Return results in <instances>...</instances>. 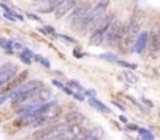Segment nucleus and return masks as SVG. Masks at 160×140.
<instances>
[{"label": "nucleus", "instance_id": "25", "mask_svg": "<svg viewBox=\"0 0 160 140\" xmlns=\"http://www.w3.org/2000/svg\"><path fill=\"white\" fill-rule=\"evenodd\" d=\"M86 95H89V96H95V91H86Z\"/></svg>", "mask_w": 160, "mask_h": 140}, {"label": "nucleus", "instance_id": "24", "mask_svg": "<svg viewBox=\"0 0 160 140\" xmlns=\"http://www.w3.org/2000/svg\"><path fill=\"white\" fill-rule=\"evenodd\" d=\"M14 48H16V50H23V45L19 44V42H14Z\"/></svg>", "mask_w": 160, "mask_h": 140}, {"label": "nucleus", "instance_id": "29", "mask_svg": "<svg viewBox=\"0 0 160 140\" xmlns=\"http://www.w3.org/2000/svg\"><path fill=\"white\" fill-rule=\"evenodd\" d=\"M120 120H121L123 123H128V118H126L124 115H120Z\"/></svg>", "mask_w": 160, "mask_h": 140}, {"label": "nucleus", "instance_id": "27", "mask_svg": "<svg viewBox=\"0 0 160 140\" xmlns=\"http://www.w3.org/2000/svg\"><path fill=\"white\" fill-rule=\"evenodd\" d=\"M61 38H62L64 41H67V42H73V39H72V38H68V36H61Z\"/></svg>", "mask_w": 160, "mask_h": 140}, {"label": "nucleus", "instance_id": "9", "mask_svg": "<svg viewBox=\"0 0 160 140\" xmlns=\"http://www.w3.org/2000/svg\"><path fill=\"white\" fill-rule=\"evenodd\" d=\"M52 96H53V95H52V92H50L48 89H45V87H41V89H39V101H41V103L50 101Z\"/></svg>", "mask_w": 160, "mask_h": 140}, {"label": "nucleus", "instance_id": "14", "mask_svg": "<svg viewBox=\"0 0 160 140\" xmlns=\"http://www.w3.org/2000/svg\"><path fill=\"white\" fill-rule=\"evenodd\" d=\"M117 62L121 65V67H126V69H137V65L135 64H131V62H126V61H123V59H117Z\"/></svg>", "mask_w": 160, "mask_h": 140}, {"label": "nucleus", "instance_id": "32", "mask_svg": "<svg viewBox=\"0 0 160 140\" xmlns=\"http://www.w3.org/2000/svg\"><path fill=\"white\" fill-rule=\"evenodd\" d=\"M38 2H42V0H38Z\"/></svg>", "mask_w": 160, "mask_h": 140}, {"label": "nucleus", "instance_id": "13", "mask_svg": "<svg viewBox=\"0 0 160 140\" xmlns=\"http://www.w3.org/2000/svg\"><path fill=\"white\" fill-rule=\"evenodd\" d=\"M53 86H56L58 89H61V91H64L65 93H68V95H72V91L68 89V87H65L62 83H59V81H56V80H53Z\"/></svg>", "mask_w": 160, "mask_h": 140}, {"label": "nucleus", "instance_id": "7", "mask_svg": "<svg viewBox=\"0 0 160 140\" xmlns=\"http://www.w3.org/2000/svg\"><path fill=\"white\" fill-rule=\"evenodd\" d=\"M146 44H148V33H140L138 38H137V42H135V51L137 53H143V50L146 48Z\"/></svg>", "mask_w": 160, "mask_h": 140}, {"label": "nucleus", "instance_id": "19", "mask_svg": "<svg viewBox=\"0 0 160 140\" xmlns=\"http://www.w3.org/2000/svg\"><path fill=\"white\" fill-rule=\"evenodd\" d=\"M30 58H31V56H28L27 53H23V51H22V54H20V59H22L25 64H30V62H31V59H30Z\"/></svg>", "mask_w": 160, "mask_h": 140}, {"label": "nucleus", "instance_id": "21", "mask_svg": "<svg viewBox=\"0 0 160 140\" xmlns=\"http://www.w3.org/2000/svg\"><path fill=\"white\" fill-rule=\"evenodd\" d=\"M73 98H75V100H79V101H82V100H84V96H82V95H81L79 92L73 93Z\"/></svg>", "mask_w": 160, "mask_h": 140}, {"label": "nucleus", "instance_id": "5", "mask_svg": "<svg viewBox=\"0 0 160 140\" xmlns=\"http://www.w3.org/2000/svg\"><path fill=\"white\" fill-rule=\"evenodd\" d=\"M89 42L92 45H103V42H106V31L101 30V28H97L93 31V34H90Z\"/></svg>", "mask_w": 160, "mask_h": 140}, {"label": "nucleus", "instance_id": "16", "mask_svg": "<svg viewBox=\"0 0 160 140\" xmlns=\"http://www.w3.org/2000/svg\"><path fill=\"white\" fill-rule=\"evenodd\" d=\"M100 58L101 59H106V61H115L117 62V56H113L110 53H103V54H100Z\"/></svg>", "mask_w": 160, "mask_h": 140}, {"label": "nucleus", "instance_id": "1", "mask_svg": "<svg viewBox=\"0 0 160 140\" xmlns=\"http://www.w3.org/2000/svg\"><path fill=\"white\" fill-rule=\"evenodd\" d=\"M92 6L89 5V3H84V5H81L75 13H73V16H72V27L75 28V30H82V27L86 25V22H87V19H89V16H90V13H92Z\"/></svg>", "mask_w": 160, "mask_h": 140}, {"label": "nucleus", "instance_id": "6", "mask_svg": "<svg viewBox=\"0 0 160 140\" xmlns=\"http://www.w3.org/2000/svg\"><path fill=\"white\" fill-rule=\"evenodd\" d=\"M65 122L68 123V125H79V123H82V122H86V117L81 114V112H78V111H73V112H68L67 115H65Z\"/></svg>", "mask_w": 160, "mask_h": 140}, {"label": "nucleus", "instance_id": "20", "mask_svg": "<svg viewBox=\"0 0 160 140\" xmlns=\"http://www.w3.org/2000/svg\"><path fill=\"white\" fill-rule=\"evenodd\" d=\"M11 98V95H8V93H3V95H0V106L5 103V101H8Z\"/></svg>", "mask_w": 160, "mask_h": 140}, {"label": "nucleus", "instance_id": "28", "mask_svg": "<svg viewBox=\"0 0 160 140\" xmlns=\"http://www.w3.org/2000/svg\"><path fill=\"white\" fill-rule=\"evenodd\" d=\"M6 42H8L6 39H2V38H0V47H5L6 45Z\"/></svg>", "mask_w": 160, "mask_h": 140}, {"label": "nucleus", "instance_id": "11", "mask_svg": "<svg viewBox=\"0 0 160 140\" xmlns=\"http://www.w3.org/2000/svg\"><path fill=\"white\" fill-rule=\"evenodd\" d=\"M138 139L140 140H152L154 139V134L151 132V131H148V129H145V128H140L138 129Z\"/></svg>", "mask_w": 160, "mask_h": 140}, {"label": "nucleus", "instance_id": "23", "mask_svg": "<svg viewBox=\"0 0 160 140\" xmlns=\"http://www.w3.org/2000/svg\"><path fill=\"white\" fill-rule=\"evenodd\" d=\"M113 104H115V107H118L120 111H124V106H123V104H120V103H117V101H113Z\"/></svg>", "mask_w": 160, "mask_h": 140}, {"label": "nucleus", "instance_id": "3", "mask_svg": "<svg viewBox=\"0 0 160 140\" xmlns=\"http://www.w3.org/2000/svg\"><path fill=\"white\" fill-rule=\"evenodd\" d=\"M76 5V0H62L54 9H56V17H64L67 13H70Z\"/></svg>", "mask_w": 160, "mask_h": 140}, {"label": "nucleus", "instance_id": "8", "mask_svg": "<svg viewBox=\"0 0 160 140\" xmlns=\"http://www.w3.org/2000/svg\"><path fill=\"white\" fill-rule=\"evenodd\" d=\"M89 104H90L92 107L98 109V111H100V112H103V114H110V109L107 107L106 104H103L101 101H98L95 96H90V100H89Z\"/></svg>", "mask_w": 160, "mask_h": 140}, {"label": "nucleus", "instance_id": "4", "mask_svg": "<svg viewBox=\"0 0 160 140\" xmlns=\"http://www.w3.org/2000/svg\"><path fill=\"white\" fill-rule=\"evenodd\" d=\"M16 73H17V67H16V65L8 64V65L2 67V69H0V86H3L5 83H8Z\"/></svg>", "mask_w": 160, "mask_h": 140}, {"label": "nucleus", "instance_id": "15", "mask_svg": "<svg viewBox=\"0 0 160 140\" xmlns=\"http://www.w3.org/2000/svg\"><path fill=\"white\" fill-rule=\"evenodd\" d=\"M68 86H70V87H73V89H76L78 92H81V91H84V89H82V86H81V84H79L78 81H75V80H72V81H68Z\"/></svg>", "mask_w": 160, "mask_h": 140}, {"label": "nucleus", "instance_id": "18", "mask_svg": "<svg viewBox=\"0 0 160 140\" xmlns=\"http://www.w3.org/2000/svg\"><path fill=\"white\" fill-rule=\"evenodd\" d=\"M34 59H36V61H39V62H42V64H44L45 67H50V62H48V61H47L45 58H42V56H38V54H34Z\"/></svg>", "mask_w": 160, "mask_h": 140}, {"label": "nucleus", "instance_id": "22", "mask_svg": "<svg viewBox=\"0 0 160 140\" xmlns=\"http://www.w3.org/2000/svg\"><path fill=\"white\" fill-rule=\"evenodd\" d=\"M73 54H75V56H78V58H84V56H86L84 53H81V51H78V50H75V51H73Z\"/></svg>", "mask_w": 160, "mask_h": 140}, {"label": "nucleus", "instance_id": "30", "mask_svg": "<svg viewBox=\"0 0 160 140\" xmlns=\"http://www.w3.org/2000/svg\"><path fill=\"white\" fill-rule=\"evenodd\" d=\"M129 129H134V131H138V128L135 125H129Z\"/></svg>", "mask_w": 160, "mask_h": 140}, {"label": "nucleus", "instance_id": "10", "mask_svg": "<svg viewBox=\"0 0 160 140\" xmlns=\"http://www.w3.org/2000/svg\"><path fill=\"white\" fill-rule=\"evenodd\" d=\"M89 134L93 137V139H97V140H100L103 136H104V129L101 128V126H95V128H92L90 131H89Z\"/></svg>", "mask_w": 160, "mask_h": 140}, {"label": "nucleus", "instance_id": "31", "mask_svg": "<svg viewBox=\"0 0 160 140\" xmlns=\"http://www.w3.org/2000/svg\"><path fill=\"white\" fill-rule=\"evenodd\" d=\"M47 31H48V33H52V34H54V30L52 28V27H47Z\"/></svg>", "mask_w": 160, "mask_h": 140}, {"label": "nucleus", "instance_id": "26", "mask_svg": "<svg viewBox=\"0 0 160 140\" xmlns=\"http://www.w3.org/2000/svg\"><path fill=\"white\" fill-rule=\"evenodd\" d=\"M82 140H97V139H93V137H92L90 134H86V136H84V139H82Z\"/></svg>", "mask_w": 160, "mask_h": 140}, {"label": "nucleus", "instance_id": "12", "mask_svg": "<svg viewBox=\"0 0 160 140\" xmlns=\"http://www.w3.org/2000/svg\"><path fill=\"white\" fill-rule=\"evenodd\" d=\"M67 134H70V136H73V137H76L78 134H81V128H79V125H68V132Z\"/></svg>", "mask_w": 160, "mask_h": 140}, {"label": "nucleus", "instance_id": "33", "mask_svg": "<svg viewBox=\"0 0 160 140\" xmlns=\"http://www.w3.org/2000/svg\"><path fill=\"white\" fill-rule=\"evenodd\" d=\"M159 36H160V31H159Z\"/></svg>", "mask_w": 160, "mask_h": 140}, {"label": "nucleus", "instance_id": "2", "mask_svg": "<svg viewBox=\"0 0 160 140\" xmlns=\"http://www.w3.org/2000/svg\"><path fill=\"white\" fill-rule=\"evenodd\" d=\"M42 87V81L39 80H31V81H27V83H22L19 86H16L14 92L16 93H28V92H33V91H38Z\"/></svg>", "mask_w": 160, "mask_h": 140}, {"label": "nucleus", "instance_id": "17", "mask_svg": "<svg viewBox=\"0 0 160 140\" xmlns=\"http://www.w3.org/2000/svg\"><path fill=\"white\" fill-rule=\"evenodd\" d=\"M124 78H126L128 81H131V83H137V76L132 75L131 72H124Z\"/></svg>", "mask_w": 160, "mask_h": 140}]
</instances>
